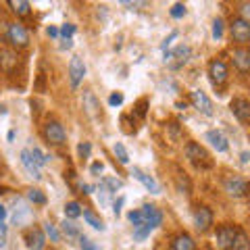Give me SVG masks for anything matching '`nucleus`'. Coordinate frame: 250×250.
I'll return each instance as SVG.
<instances>
[{
    "instance_id": "obj_35",
    "label": "nucleus",
    "mask_w": 250,
    "mask_h": 250,
    "mask_svg": "<svg viewBox=\"0 0 250 250\" xmlns=\"http://www.w3.org/2000/svg\"><path fill=\"white\" fill-rule=\"evenodd\" d=\"M46 233H48V236H50L54 242L59 240V231L54 229V225H50V223H46Z\"/></svg>"
},
{
    "instance_id": "obj_17",
    "label": "nucleus",
    "mask_w": 250,
    "mask_h": 250,
    "mask_svg": "<svg viewBox=\"0 0 250 250\" xmlns=\"http://www.w3.org/2000/svg\"><path fill=\"white\" fill-rule=\"evenodd\" d=\"M134 175H136V177L140 179V182H142V184H144V186H146V188H148V190H150L152 194H159V184H156L150 175L142 173V171H140V169H134Z\"/></svg>"
},
{
    "instance_id": "obj_9",
    "label": "nucleus",
    "mask_w": 250,
    "mask_h": 250,
    "mask_svg": "<svg viewBox=\"0 0 250 250\" xmlns=\"http://www.w3.org/2000/svg\"><path fill=\"white\" fill-rule=\"evenodd\" d=\"M192 104L198 108L200 113H205V115H213V103H210V98L207 96L205 92H192Z\"/></svg>"
},
{
    "instance_id": "obj_3",
    "label": "nucleus",
    "mask_w": 250,
    "mask_h": 250,
    "mask_svg": "<svg viewBox=\"0 0 250 250\" xmlns=\"http://www.w3.org/2000/svg\"><path fill=\"white\" fill-rule=\"evenodd\" d=\"M140 215H142V225L148 229H154L156 225H161V213H159V208L152 207V205H146L140 208Z\"/></svg>"
},
{
    "instance_id": "obj_18",
    "label": "nucleus",
    "mask_w": 250,
    "mask_h": 250,
    "mask_svg": "<svg viewBox=\"0 0 250 250\" xmlns=\"http://www.w3.org/2000/svg\"><path fill=\"white\" fill-rule=\"evenodd\" d=\"M173 250H194V242L188 233H182L173 240Z\"/></svg>"
},
{
    "instance_id": "obj_11",
    "label": "nucleus",
    "mask_w": 250,
    "mask_h": 250,
    "mask_svg": "<svg viewBox=\"0 0 250 250\" xmlns=\"http://www.w3.org/2000/svg\"><path fill=\"white\" fill-rule=\"evenodd\" d=\"M9 40L15 46H27V31L23 29L19 23H11L9 25Z\"/></svg>"
},
{
    "instance_id": "obj_14",
    "label": "nucleus",
    "mask_w": 250,
    "mask_h": 250,
    "mask_svg": "<svg viewBox=\"0 0 250 250\" xmlns=\"http://www.w3.org/2000/svg\"><path fill=\"white\" fill-rule=\"evenodd\" d=\"M207 140L210 142V146L217 148L219 152H225V150H228V140H225V136L221 134V131H217V129L207 131Z\"/></svg>"
},
{
    "instance_id": "obj_20",
    "label": "nucleus",
    "mask_w": 250,
    "mask_h": 250,
    "mask_svg": "<svg viewBox=\"0 0 250 250\" xmlns=\"http://www.w3.org/2000/svg\"><path fill=\"white\" fill-rule=\"evenodd\" d=\"M83 217H85V221H88V223L92 225V228H94V229H100V231H103V229H104V225H103V221H100V219H98L96 215H94V213H90V210H83Z\"/></svg>"
},
{
    "instance_id": "obj_16",
    "label": "nucleus",
    "mask_w": 250,
    "mask_h": 250,
    "mask_svg": "<svg viewBox=\"0 0 250 250\" xmlns=\"http://www.w3.org/2000/svg\"><path fill=\"white\" fill-rule=\"evenodd\" d=\"M21 163H23V165H25V169H27L29 173L34 175L36 179H40V177H42V175H40V167H38L36 163L31 161V154H29V150H23V152H21Z\"/></svg>"
},
{
    "instance_id": "obj_25",
    "label": "nucleus",
    "mask_w": 250,
    "mask_h": 250,
    "mask_svg": "<svg viewBox=\"0 0 250 250\" xmlns=\"http://www.w3.org/2000/svg\"><path fill=\"white\" fill-rule=\"evenodd\" d=\"M29 200L36 202V205H44L46 202V196L40 192V190H29Z\"/></svg>"
},
{
    "instance_id": "obj_1",
    "label": "nucleus",
    "mask_w": 250,
    "mask_h": 250,
    "mask_svg": "<svg viewBox=\"0 0 250 250\" xmlns=\"http://www.w3.org/2000/svg\"><path fill=\"white\" fill-rule=\"evenodd\" d=\"M186 156L190 159L192 165L198 167V169H208L210 165H213V163H210L208 152L200 144H196V142H190V144L186 146Z\"/></svg>"
},
{
    "instance_id": "obj_30",
    "label": "nucleus",
    "mask_w": 250,
    "mask_h": 250,
    "mask_svg": "<svg viewBox=\"0 0 250 250\" xmlns=\"http://www.w3.org/2000/svg\"><path fill=\"white\" fill-rule=\"evenodd\" d=\"M85 103H88V113L94 117L96 115V100H94L92 94H85Z\"/></svg>"
},
{
    "instance_id": "obj_21",
    "label": "nucleus",
    "mask_w": 250,
    "mask_h": 250,
    "mask_svg": "<svg viewBox=\"0 0 250 250\" xmlns=\"http://www.w3.org/2000/svg\"><path fill=\"white\" fill-rule=\"evenodd\" d=\"M231 250H248V240H246V233L238 229V236H236V242H233Z\"/></svg>"
},
{
    "instance_id": "obj_5",
    "label": "nucleus",
    "mask_w": 250,
    "mask_h": 250,
    "mask_svg": "<svg viewBox=\"0 0 250 250\" xmlns=\"http://www.w3.org/2000/svg\"><path fill=\"white\" fill-rule=\"evenodd\" d=\"M231 36H233V40L236 42H248V38H250V25H248V21L246 19H233L231 23Z\"/></svg>"
},
{
    "instance_id": "obj_40",
    "label": "nucleus",
    "mask_w": 250,
    "mask_h": 250,
    "mask_svg": "<svg viewBox=\"0 0 250 250\" xmlns=\"http://www.w3.org/2000/svg\"><path fill=\"white\" fill-rule=\"evenodd\" d=\"M121 205H123V198H119V200H117V205H115V213L117 215L121 213Z\"/></svg>"
},
{
    "instance_id": "obj_43",
    "label": "nucleus",
    "mask_w": 250,
    "mask_h": 250,
    "mask_svg": "<svg viewBox=\"0 0 250 250\" xmlns=\"http://www.w3.org/2000/svg\"><path fill=\"white\" fill-rule=\"evenodd\" d=\"M62 48H71V40H65V42H62Z\"/></svg>"
},
{
    "instance_id": "obj_15",
    "label": "nucleus",
    "mask_w": 250,
    "mask_h": 250,
    "mask_svg": "<svg viewBox=\"0 0 250 250\" xmlns=\"http://www.w3.org/2000/svg\"><path fill=\"white\" fill-rule=\"evenodd\" d=\"M233 62L238 65L240 71H248V67H250V52L246 48H236L233 50Z\"/></svg>"
},
{
    "instance_id": "obj_26",
    "label": "nucleus",
    "mask_w": 250,
    "mask_h": 250,
    "mask_svg": "<svg viewBox=\"0 0 250 250\" xmlns=\"http://www.w3.org/2000/svg\"><path fill=\"white\" fill-rule=\"evenodd\" d=\"M129 221L134 223V228H142V215H140V210H131L129 213Z\"/></svg>"
},
{
    "instance_id": "obj_13",
    "label": "nucleus",
    "mask_w": 250,
    "mask_h": 250,
    "mask_svg": "<svg viewBox=\"0 0 250 250\" xmlns=\"http://www.w3.org/2000/svg\"><path fill=\"white\" fill-rule=\"evenodd\" d=\"M25 240H27V248L29 250H42L44 248V233L38 229V228H34V229H29L27 231V236H25Z\"/></svg>"
},
{
    "instance_id": "obj_24",
    "label": "nucleus",
    "mask_w": 250,
    "mask_h": 250,
    "mask_svg": "<svg viewBox=\"0 0 250 250\" xmlns=\"http://www.w3.org/2000/svg\"><path fill=\"white\" fill-rule=\"evenodd\" d=\"M115 154H117V159H119L123 165L129 161V156H127V150H125V146L123 144H115Z\"/></svg>"
},
{
    "instance_id": "obj_34",
    "label": "nucleus",
    "mask_w": 250,
    "mask_h": 250,
    "mask_svg": "<svg viewBox=\"0 0 250 250\" xmlns=\"http://www.w3.org/2000/svg\"><path fill=\"white\" fill-rule=\"evenodd\" d=\"M121 103H123V94H119V92L113 94V96L108 98V104H111V106H119Z\"/></svg>"
},
{
    "instance_id": "obj_39",
    "label": "nucleus",
    "mask_w": 250,
    "mask_h": 250,
    "mask_svg": "<svg viewBox=\"0 0 250 250\" xmlns=\"http://www.w3.org/2000/svg\"><path fill=\"white\" fill-rule=\"evenodd\" d=\"M90 171H92V173H100V171H103V163H94Z\"/></svg>"
},
{
    "instance_id": "obj_7",
    "label": "nucleus",
    "mask_w": 250,
    "mask_h": 250,
    "mask_svg": "<svg viewBox=\"0 0 250 250\" xmlns=\"http://www.w3.org/2000/svg\"><path fill=\"white\" fill-rule=\"evenodd\" d=\"M225 190H228L229 196H246V192H248V184L244 182L242 177H229L228 182H225Z\"/></svg>"
},
{
    "instance_id": "obj_28",
    "label": "nucleus",
    "mask_w": 250,
    "mask_h": 250,
    "mask_svg": "<svg viewBox=\"0 0 250 250\" xmlns=\"http://www.w3.org/2000/svg\"><path fill=\"white\" fill-rule=\"evenodd\" d=\"M73 31H75V25H71V23H67V25L61 27V34H62V38H65V40H71Z\"/></svg>"
},
{
    "instance_id": "obj_22",
    "label": "nucleus",
    "mask_w": 250,
    "mask_h": 250,
    "mask_svg": "<svg viewBox=\"0 0 250 250\" xmlns=\"http://www.w3.org/2000/svg\"><path fill=\"white\" fill-rule=\"evenodd\" d=\"M65 215L69 219H75V217H80L82 215V207L77 205V202H69V205L65 207Z\"/></svg>"
},
{
    "instance_id": "obj_4",
    "label": "nucleus",
    "mask_w": 250,
    "mask_h": 250,
    "mask_svg": "<svg viewBox=\"0 0 250 250\" xmlns=\"http://www.w3.org/2000/svg\"><path fill=\"white\" fill-rule=\"evenodd\" d=\"M44 134H46V140H48L50 144H62L65 142V129H62V125L57 123V121H48L44 127Z\"/></svg>"
},
{
    "instance_id": "obj_33",
    "label": "nucleus",
    "mask_w": 250,
    "mask_h": 250,
    "mask_svg": "<svg viewBox=\"0 0 250 250\" xmlns=\"http://www.w3.org/2000/svg\"><path fill=\"white\" fill-rule=\"evenodd\" d=\"M184 13H186V6L184 4H175L173 9H171V15H173L175 19H179V17H184Z\"/></svg>"
},
{
    "instance_id": "obj_23",
    "label": "nucleus",
    "mask_w": 250,
    "mask_h": 250,
    "mask_svg": "<svg viewBox=\"0 0 250 250\" xmlns=\"http://www.w3.org/2000/svg\"><path fill=\"white\" fill-rule=\"evenodd\" d=\"M29 154H31V161H34L38 167H40V165H44V163L50 159V156H44V154H42V150H40V148H34V150H29Z\"/></svg>"
},
{
    "instance_id": "obj_2",
    "label": "nucleus",
    "mask_w": 250,
    "mask_h": 250,
    "mask_svg": "<svg viewBox=\"0 0 250 250\" xmlns=\"http://www.w3.org/2000/svg\"><path fill=\"white\" fill-rule=\"evenodd\" d=\"M236 236H238V229L233 228V225H221V228L217 229V242L223 250H231L233 242H236Z\"/></svg>"
},
{
    "instance_id": "obj_38",
    "label": "nucleus",
    "mask_w": 250,
    "mask_h": 250,
    "mask_svg": "<svg viewBox=\"0 0 250 250\" xmlns=\"http://www.w3.org/2000/svg\"><path fill=\"white\" fill-rule=\"evenodd\" d=\"M90 150H92V148H90V144H88V142L80 144V154H82V156H90Z\"/></svg>"
},
{
    "instance_id": "obj_36",
    "label": "nucleus",
    "mask_w": 250,
    "mask_h": 250,
    "mask_svg": "<svg viewBox=\"0 0 250 250\" xmlns=\"http://www.w3.org/2000/svg\"><path fill=\"white\" fill-rule=\"evenodd\" d=\"M80 242H82V248H83V250H98L96 246H94V242L88 240V238H82Z\"/></svg>"
},
{
    "instance_id": "obj_41",
    "label": "nucleus",
    "mask_w": 250,
    "mask_h": 250,
    "mask_svg": "<svg viewBox=\"0 0 250 250\" xmlns=\"http://www.w3.org/2000/svg\"><path fill=\"white\" fill-rule=\"evenodd\" d=\"M48 36L57 38V36H59V29H57V27H48Z\"/></svg>"
},
{
    "instance_id": "obj_19",
    "label": "nucleus",
    "mask_w": 250,
    "mask_h": 250,
    "mask_svg": "<svg viewBox=\"0 0 250 250\" xmlns=\"http://www.w3.org/2000/svg\"><path fill=\"white\" fill-rule=\"evenodd\" d=\"M188 57H190V48H188V46H177V48L169 54V59H177L175 67H179L182 62H186V61H188Z\"/></svg>"
},
{
    "instance_id": "obj_10",
    "label": "nucleus",
    "mask_w": 250,
    "mask_h": 250,
    "mask_svg": "<svg viewBox=\"0 0 250 250\" xmlns=\"http://www.w3.org/2000/svg\"><path fill=\"white\" fill-rule=\"evenodd\" d=\"M231 111H233V115H236L242 123H248V119H250V104H248V100L233 98L231 100Z\"/></svg>"
},
{
    "instance_id": "obj_6",
    "label": "nucleus",
    "mask_w": 250,
    "mask_h": 250,
    "mask_svg": "<svg viewBox=\"0 0 250 250\" xmlns=\"http://www.w3.org/2000/svg\"><path fill=\"white\" fill-rule=\"evenodd\" d=\"M69 75H71V85L77 88L80 82L83 80V75H85V65H83V61L80 57H73L71 62H69Z\"/></svg>"
},
{
    "instance_id": "obj_37",
    "label": "nucleus",
    "mask_w": 250,
    "mask_h": 250,
    "mask_svg": "<svg viewBox=\"0 0 250 250\" xmlns=\"http://www.w3.org/2000/svg\"><path fill=\"white\" fill-rule=\"evenodd\" d=\"M6 244V225L4 221H0V246Z\"/></svg>"
},
{
    "instance_id": "obj_31",
    "label": "nucleus",
    "mask_w": 250,
    "mask_h": 250,
    "mask_svg": "<svg viewBox=\"0 0 250 250\" xmlns=\"http://www.w3.org/2000/svg\"><path fill=\"white\" fill-rule=\"evenodd\" d=\"M121 186H123V184L119 182V179H104V188H108L111 192H117Z\"/></svg>"
},
{
    "instance_id": "obj_32",
    "label": "nucleus",
    "mask_w": 250,
    "mask_h": 250,
    "mask_svg": "<svg viewBox=\"0 0 250 250\" xmlns=\"http://www.w3.org/2000/svg\"><path fill=\"white\" fill-rule=\"evenodd\" d=\"M213 36L215 38H221L223 36V23H221V19H217L213 23Z\"/></svg>"
},
{
    "instance_id": "obj_29",
    "label": "nucleus",
    "mask_w": 250,
    "mask_h": 250,
    "mask_svg": "<svg viewBox=\"0 0 250 250\" xmlns=\"http://www.w3.org/2000/svg\"><path fill=\"white\" fill-rule=\"evenodd\" d=\"M62 231H65L67 236H80V233H77V228H75L71 221H65V223H62Z\"/></svg>"
},
{
    "instance_id": "obj_8",
    "label": "nucleus",
    "mask_w": 250,
    "mask_h": 250,
    "mask_svg": "<svg viewBox=\"0 0 250 250\" xmlns=\"http://www.w3.org/2000/svg\"><path fill=\"white\" fill-rule=\"evenodd\" d=\"M194 223L200 231H207L210 225H213V213L207 208V207H198L194 210Z\"/></svg>"
},
{
    "instance_id": "obj_12",
    "label": "nucleus",
    "mask_w": 250,
    "mask_h": 250,
    "mask_svg": "<svg viewBox=\"0 0 250 250\" xmlns=\"http://www.w3.org/2000/svg\"><path fill=\"white\" fill-rule=\"evenodd\" d=\"M208 71H210V77H213L215 83H223L225 80H228V67H225V62H221V61L210 62Z\"/></svg>"
},
{
    "instance_id": "obj_27",
    "label": "nucleus",
    "mask_w": 250,
    "mask_h": 250,
    "mask_svg": "<svg viewBox=\"0 0 250 250\" xmlns=\"http://www.w3.org/2000/svg\"><path fill=\"white\" fill-rule=\"evenodd\" d=\"M13 6H15V11H17L19 15H27L29 13V2H23V0H21V2H11Z\"/></svg>"
},
{
    "instance_id": "obj_42",
    "label": "nucleus",
    "mask_w": 250,
    "mask_h": 250,
    "mask_svg": "<svg viewBox=\"0 0 250 250\" xmlns=\"http://www.w3.org/2000/svg\"><path fill=\"white\" fill-rule=\"evenodd\" d=\"M4 217H6V208L0 205V221H4Z\"/></svg>"
}]
</instances>
